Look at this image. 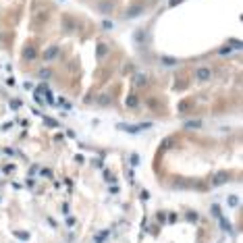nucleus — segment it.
Returning <instances> with one entry per match:
<instances>
[{
    "mask_svg": "<svg viewBox=\"0 0 243 243\" xmlns=\"http://www.w3.org/2000/svg\"><path fill=\"white\" fill-rule=\"evenodd\" d=\"M127 104H129V106H135V104H137V100H135V98H129V100H127Z\"/></svg>",
    "mask_w": 243,
    "mask_h": 243,
    "instance_id": "nucleus-9",
    "label": "nucleus"
},
{
    "mask_svg": "<svg viewBox=\"0 0 243 243\" xmlns=\"http://www.w3.org/2000/svg\"><path fill=\"white\" fill-rule=\"evenodd\" d=\"M56 52H58V48H50V50H46V60L54 58V56H56Z\"/></svg>",
    "mask_w": 243,
    "mask_h": 243,
    "instance_id": "nucleus-5",
    "label": "nucleus"
},
{
    "mask_svg": "<svg viewBox=\"0 0 243 243\" xmlns=\"http://www.w3.org/2000/svg\"><path fill=\"white\" fill-rule=\"evenodd\" d=\"M98 106H108L112 102V98H110V94H102V96H98Z\"/></svg>",
    "mask_w": 243,
    "mask_h": 243,
    "instance_id": "nucleus-2",
    "label": "nucleus"
},
{
    "mask_svg": "<svg viewBox=\"0 0 243 243\" xmlns=\"http://www.w3.org/2000/svg\"><path fill=\"white\" fill-rule=\"evenodd\" d=\"M187 127H189V129H195V127H200V121H197V123L191 121V123H187Z\"/></svg>",
    "mask_w": 243,
    "mask_h": 243,
    "instance_id": "nucleus-7",
    "label": "nucleus"
},
{
    "mask_svg": "<svg viewBox=\"0 0 243 243\" xmlns=\"http://www.w3.org/2000/svg\"><path fill=\"white\" fill-rule=\"evenodd\" d=\"M210 75H212V71H210L208 67H201V69H197V79H201V81L210 79Z\"/></svg>",
    "mask_w": 243,
    "mask_h": 243,
    "instance_id": "nucleus-1",
    "label": "nucleus"
},
{
    "mask_svg": "<svg viewBox=\"0 0 243 243\" xmlns=\"http://www.w3.org/2000/svg\"><path fill=\"white\" fill-rule=\"evenodd\" d=\"M227 181H229V177H227V175H218L212 183H214V185H222V183H227Z\"/></svg>",
    "mask_w": 243,
    "mask_h": 243,
    "instance_id": "nucleus-4",
    "label": "nucleus"
},
{
    "mask_svg": "<svg viewBox=\"0 0 243 243\" xmlns=\"http://www.w3.org/2000/svg\"><path fill=\"white\" fill-rule=\"evenodd\" d=\"M146 81H148L146 75H135V77H133V83H135V85H146Z\"/></svg>",
    "mask_w": 243,
    "mask_h": 243,
    "instance_id": "nucleus-3",
    "label": "nucleus"
},
{
    "mask_svg": "<svg viewBox=\"0 0 243 243\" xmlns=\"http://www.w3.org/2000/svg\"><path fill=\"white\" fill-rule=\"evenodd\" d=\"M237 201H239V200H237L235 195H233V197H229V204H231V206H237Z\"/></svg>",
    "mask_w": 243,
    "mask_h": 243,
    "instance_id": "nucleus-8",
    "label": "nucleus"
},
{
    "mask_svg": "<svg viewBox=\"0 0 243 243\" xmlns=\"http://www.w3.org/2000/svg\"><path fill=\"white\" fill-rule=\"evenodd\" d=\"M162 63H164V64H175L177 60H175V58H162Z\"/></svg>",
    "mask_w": 243,
    "mask_h": 243,
    "instance_id": "nucleus-6",
    "label": "nucleus"
}]
</instances>
